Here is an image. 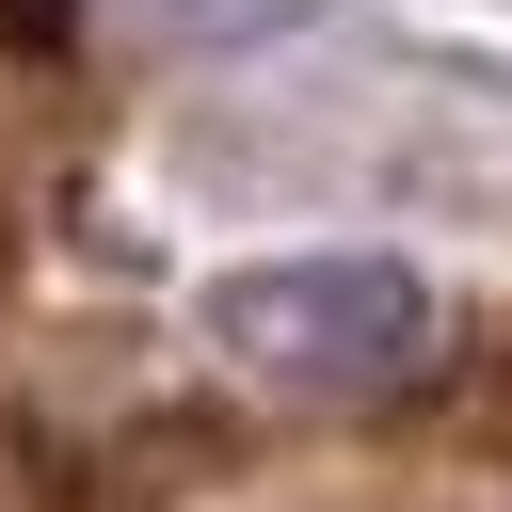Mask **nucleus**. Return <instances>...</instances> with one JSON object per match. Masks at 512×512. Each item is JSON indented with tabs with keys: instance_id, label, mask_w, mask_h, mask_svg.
Segmentation results:
<instances>
[{
	"instance_id": "nucleus-1",
	"label": "nucleus",
	"mask_w": 512,
	"mask_h": 512,
	"mask_svg": "<svg viewBox=\"0 0 512 512\" xmlns=\"http://www.w3.org/2000/svg\"><path fill=\"white\" fill-rule=\"evenodd\" d=\"M192 320H208V352H224V368H256V384H288V400H384V384H416V368H432V336H448L432 272H416V256H384V240L224 256Z\"/></svg>"
},
{
	"instance_id": "nucleus-2",
	"label": "nucleus",
	"mask_w": 512,
	"mask_h": 512,
	"mask_svg": "<svg viewBox=\"0 0 512 512\" xmlns=\"http://www.w3.org/2000/svg\"><path fill=\"white\" fill-rule=\"evenodd\" d=\"M0 32H32V48H64V0H0Z\"/></svg>"
}]
</instances>
